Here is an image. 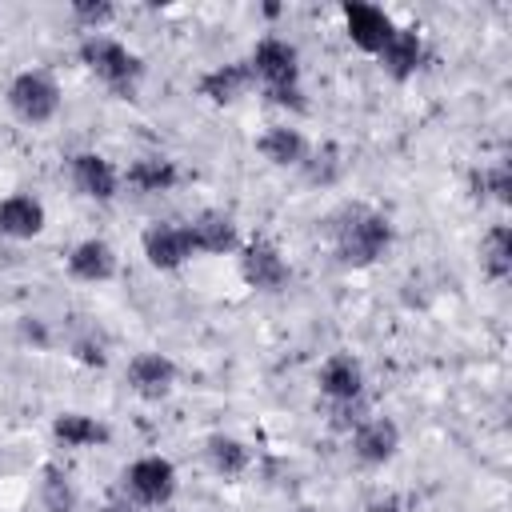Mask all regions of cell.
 Wrapping results in <instances>:
<instances>
[{"label":"cell","mask_w":512,"mask_h":512,"mask_svg":"<svg viewBox=\"0 0 512 512\" xmlns=\"http://www.w3.org/2000/svg\"><path fill=\"white\" fill-rule=\"evenodd\" d=\"M324 232H328L332 252H336V260L344 268H372V264H380L392 252V240H396L392 220L380 208L360 204V200H348L336 212H328Z\"/></svg>","instance_id":"1"},{"label":"cell","mask_w":512,"mask_h":512,"mask_svg":"<svg viewBox=\"0 0 512 512\" xmlns=\"http://www.w3.org/2000/svg\"><path fill=\"white\" fill-rule=\"evenodd\" d=\"M248 68H252V80L268 104L288 108V112H308V100L300 88V48L292 40L260 36L256 48L248 52Z\"/></svg>","instance_id":"2"},{"label":"cell","mask_w":512,"mask_h":512,"mask_svg":"<svg viewBox=\"0 0 512 512\" xmlns=\"http://www.w3.org/2000/svg\"><path fill=\"white\" fill-rule=\"evenodd\" d=\"M80 64L120 100H136L140 92V80H144V60L116 36L108 32H96V36H84L80 40Z\"/></svg>","instance_id":"3"},{"label":"cell","mask_w":512,"mask_h":512,"mask_svg":"<svg viewBox=\"0 0 512 512\" xmlns=\"http://www.w3.org/2000/svg\"><path fill=\"white\" fill-rule=\"evenodd\" d=\"M4 100H8V112H12L16 120L40 128V124L56 120V112H60V84H56V76L44 72V68H24V72H16V76L8 80Z\"/></svg>","instance_id":"4"},{"label":"cell","mask_w":512,"mask_h":512,"mask_svg":"<svg viewBox=\"0 0 512 512\" xmlns=\"http://www.w3.org/2000/svg\"><path fill=\"white\" fill-rule=\"evenodd\" d=\"M180 488L176 464L168 456H136L124 468V496L136 508H164Z\"/></svg>","instance_id":"5"},{"label":"cell","mask_w":512,"mask_h":512,"mask_svg":"<svg viewBox=\"0 0 512 512\" xmlns=\"http://www.w3.org/2000/svg\"><path fill=\"white\" fill-rule=\"evenodd\" d=\"M236 260H240V280L248 288H256V292H280L292 280V268H288L284 252L268 236L244 240L240 252H236Z\"/></svg>","instance_id":"6"},{"label":"cell","mask_w":512,"mask_h":512,"mask_svg":"<svg viewBox=\"0 0 512 512\" xmlns=\"http://www.w3.org/2000/svg\"><path fill=\"white\" fill-rule=\"evenodd\" d=\"M176 380H180V372H176L172 356L152 352V348H148V352H136V356L128 360V368H124V384H128V392L140 396V400H148V404L168 400L172 388H176Z\"/></svg>","instance_id":"7"},{"label":"cell","mask_w":512,"mask_h":512,"mask_svg":"<svg viewBox=\"0 0 512 512\" xmlns=\"http://www.w3.org/2000/svg\"><path fill=\"white\" fill-rule=\"evenodd\" d=\"M140 248H144V260L156 272H176V268H184L196 256L192 240H188V228L180 220H152L140 232Z\"/></svg>","instance_id":"8"},{"label":"cell","mask_w":512,"mask_h":512,"mask_svg":"<svg viewBox=\"0 0 512 512\" xmlns=\"http://www.w3.org/2000/svg\"><path fill=\"white\" fill-rule=\"evenodd\" d=\"M340 16H344L348 40H352L360 52H368V56H376V52L392 40V32H396V20H392L380 4H368V0H348V4H340Z\"/></svg>","instance_id":"9"},{"label":"cell","mask_w":512,"mask_h":512,"mask_svg":"<svg viewBox=\"0 0 512 512\" xmlns=\"http://www.w3.org/2000/svg\"><path fill=\"white\" fill-rule=\"evenodd\" d=\"M184 228H188V240H192L196 256H232L244 244L236 220L224 208H200Z\"/></svg>","instance_id":"10"},{"label":"cell","mask_w":512,"mask_h":512,"mask_svg":"<svg viewBox=\"0 0 512 512\" xmlns=\"http://www.w3.org/2000/svg\"><path fill=\"white\" fill-rule=\"evenodd\" d=\"M68 176H72L76 192L88 196V200H96V204L116 200L120 188H124V184H120V168H116L104 152H76V156L68 160Z\"/></svg>","instance_id":"11"},{"label":"cell","mask_w":512,"mask_h":512,"mask_svg":"<svg viewBox=\"0 0 512 512\" xmlns=\"http://www.w3.org/2000/svg\"><path fill=\"white\" fill-rule=\"evenodd\" d=\"M400 452V428L392 416H368L352 428V456L364 468H384Z\"/></svg>","instance_id":"12"},{"label":"cell","mask_w":512,"mask_h":512,"mask_svg":"<svg viewBox=\"0 0 512 512\" xmlns=\"http://www.w3.org/2000/svg\"><path fill=\"white\" fill-rule=\"evenodd\" d=\"M424 60H428L424 36H420L416 28H400V24H396L392 40H388V44L376 52V64H380V72H384L388 80H396V84L412 80V76L424 68Z\"/></svg>","instance_id":"13"},{"label":"cell","mask_w":512,"mask_h":512,"mask_svg":"<svg viewBox=\"0 0 512 512\" xmlns=\"http://www.w3.org/2000/svg\"><path fill=\"white\" fill-rule=\"evenodd\" d=\"M316 388L328 404H348V400H360L364 396V368L352 352H332L320 372H316Z\"/></svg>","instance_id":"14"},{"label":"cell","mask_w":512,"mask_h":512,"mask_svg":"<svg viewBox=\"0 0 512 512\" xmlns=\"http://www.w3.org/2000/svg\"><path fill=\"white\" fill-rule=\"evenodd\" d=\"M200 96L208 100V104H216V108H228V104H236L240 96H248L252 88H256V80H252V68H248V60H228V64H216V68H208L204 76H200Z\"/></svg>","instance_id":"15"},{"label":"cell","mask_w":512,"mask_h":512,"mask_svg":"<svg viewBox=\"0 0 512 512\" xmlns=\"http://www.w3.org/2000/svg\"><path fill=\"white\" fill-rule=\"evenodd\" d=\"M120 184L132 188L136 196H164L180 184V168H176L172 156H136L120 172Z\"/></svg>","instance_id":"16"},{"label":"cell","mask_w":512,"mask_h":512,"mask_svg":"<svg viewBox=\"0 0 512 512\" xmlns=\"http://www.w3.org/2000/svg\"><path fill=\"white\" fill-rule=\"evenodd\" d=\"M68 276L80 284H108L116 276V248L100 236H88L80 244H72L68 252Z\"/></svg>","instance_id":"17"},{"label":"cell","mask_w":512,"mask_h":512,"mask_svg":"<svg viewBox=\"0 0 512 512\" xmlns=\"http://www.w3.org/2000/svg\"><path fill=\"white\" fill-rule=\"evenodd\" d=\"M44 224H48V212L32 192H12V196L0 200V236L32 240V236L44 232Z\"/></svg>","instance_id":"18"},{"label":"cell","mask_w":512,"mask_h":512,"mask_svg":"<svg viewBox=\"0 0 512 512\" xmlns=\"http://www.w3.org/2000/svg\"><path fill=\"white\" fill-rule=\"evenodd\" d=\"M52 440L60 448H72V452H84V448H104L112 440L108 424L88 416V412H60L52 420Z\"/></svg>","instance_id":"19"},{"label":"cell","mask_w":512,"mask_h":512,"mask_svg":"<svg viewBox=\"0 0 512 512\" xmlns=\"http://www.w3.org/2000/svg\"><path fill=\"white\" fill-rule=\"evenodd\" d=\"M260 156L272 164V168H300L308 160V136L300 128H288V124H272L260 140H256Z\"/></svg>","instance_id":"20"},{"label":"cell","mask_w":512,"mask_h":512,"mask_svg":"<svg viewBox=\"0 0 512 512\" xmlns=\"http://www.w3.org/2000/svg\"><path fill=\"white\" fill-rule=\"evenodd\" d=\"M204 460H208V468H212L216 476L236 480V476L248 472V464H252V448H248L244 440L228 436V432H212V436L204 440Z\"/></svg>","instance_id":"21"},{"label":"cell","mask_w":512,"mask_h":512,"mask_svg":"<svg viewBox=\"0 0 512 512\" xmlns=\"http://www.w3.org/2000/svg\"><path fill=\"white\" fill-rule=\"evenodd\" d=\"M480 272L492 284H504L512 276V232H508V224H492L480 236Z\"/></svg>","instance_id":"22"},{"label":"cell","mask_w":512,"mask_h":512,"mask_svg":"<svg viewBox=\"0 0 512 512\" xmlns=\"http://www.w3.org/2000/svg\"><path fill=\"white\" fill-rule=\"evenodd\" d=\"M344 168H348V160H344V148L340 144H320V148H308V160L300 164V172H304V180L308 184H316V188H332L340 176H344Z\"/></svg>","instance_id":"23"},{"label":"cell","mask_w":512,"mask_h":512,"mask_svg":"<svg viewBox=\"0 0 512 512\" xmlns=\"http://www.w3.org/2000/svg\"><path fill=\"white\" fill-rule=\"evenodd\" d=\"M40 504L44 512H76V488L60 464L40 468Z\"/></svg>","instance_id":"24"},{"label":"cell","mask_w":512,"mask_h":512,"mask_svg":"<svg viewBox=\"0 0 512 512\" xmlns=\"http://www.w3.org/2000/svg\"><path fill=\"white\" fill-rule=\"evenodd\" d=\"M472 196L476 200H496V204H512V168L508 160H496L480 172H472Z\"/></svg>","instance_id":"25"},{"label":"cell","mask_w":512,"mask_h":512,"mask_svg":"<svg viewBox=\"0 0 512 512\" xmlns=\"http://www.w3.org/2000/svg\"><path fill=\"white\" fill-rule=\"evenodd\" d=\"M72 20H76L88 36H96V32H104V28L116 20V4H108V0H76V4H72Z\"/></svg>","instance_id":"26"},{"label":"cell","mask_w":512,"mask_h":512,"mask_svg":"<svg viewBox=\"0 0 512 512\" xmlns=\"http://www.w3.org/2000/svg\"><path fill=\"white\" fill-rule=\"evenodd\" d=\"M72 356H76L80 364H88V368H104V360H108L104 344H96L92 336H80V340H72Z\"/></svg>","instance_id":"27"}]
</instances>
